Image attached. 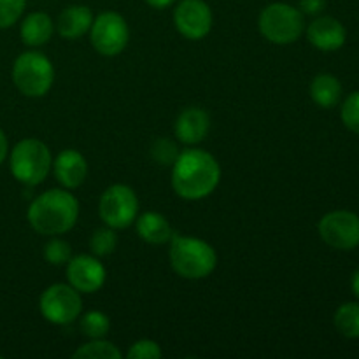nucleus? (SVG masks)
<instances>
[{"mask_svg": "<svg viewBox=\"0 0 359 359\" xmlns=\"http://www.w3.org/2000/svg\"><path fill=\"white\" fill-rule=\"evenodd\" d=\"M221 167L203 149H186L172 165V188L184 200H202L217 188Z\"/></svg>", "mask_w": 359, "mask_h": 359, "instance_id": "nucleus-1", "label": "nucleus"}, {"mask_svg": "<svg viewBox=\"0 0 359 359\" xmlns=\"http://www.w3.org/2000/svg\"><path fill=\"white\" fill-rule=\"evenodd\" d=\"M28 223L37 233L56 237L72 230L79 217V202L67 189H48L28 207Z\"/></svg>", "mask_w": 359, "mask_h": 359, "instance_id": "nucleus-2", "label": "nucleus"}, {"mask_svg": "<svg viewBox=\"0 0 359 359\" xmlns=\"http://www.w3.org/2000/svg\"><path fill=\"white\" fill-rule=\"evenodd\" d=\"M170 265L182 279H205L216 270L217 252L202 238L174 233L170 241Z\"/></svg>", "mask_w": 359, "mask_h": 359, "instance_id": "nucleus-3", "label": "nucleus"}, {"mask_svg": "<svg viewBox=\"0 0 359 359\" xmlns=\"http://www.w3.org/2000/svg\"><path fill=\"white\" fill-rule=\"evenodd\" d=\"M11 174L25 186H37L44 182L53 168L49 147L39 139H23L13 147L9 160Z\"/></svg>", "mask_w": 359, "mask_h": 359, "instance_id": "nucleus-4", "label": "nucleus"}, {"mask_svg": "<svg viewBox=\"0 0 359 359\" xmlns=\"http://www.w3.org/2000/svg\"><path fill=\"white\" fill-rule=\"evenodd\" d=\"M13 81L25 97H44L55 83V67L42 53L25 51L14 62Z\"/></svg>", "mask_w": 359, "mask_h": 359, "instance_id": "nucleus-5", "label": "nucleus"}, {"mask_svg": "<svg viewBox=\"0 0 359 359\" xmlns=\"http://www.w3.org/2000/svg\"><path fill=\"white\" fill-rule=\"evenodd\" d=\"M259 34L273 44H291L304 34V13L284 2H273L259 13Z\"/></svg>", "mask_w": 359, "mask_h": 359, "instance_id": "nucleus-6", "label": "nucleus"}, {"mask_svg": "<svg viewBox=\"0 0 359 359\" xmlns=\"http://www.w3.org/2000/svg\"><path fill=\"white\" fill-rule=\"evenodd\" d=\"M39 309L46 321L65 326L76 321L83 311L81 293L70 284H53L46 287L39 300Z\"/></svg>", "mask_w": 359, "mask_h": 359, "instance_id": "nucleus-7", "label": "nucleus"}, {"mask_svg": "<svg viewBox=\"0 0 359 359\" xmlns=\"http://www.w3.org/2000/svg\"><path fill=\"white\" fill-rule=\"evenodd\" d=\"M105 226L114 230L128 228L139 214V198L135 191L126 184H112L104 191L98 205Z\"/></svg>", "mask_w": 359, "mask_h": 359, "instance_id": "nucleus-8", "label": "nucleus"}, {"mask_svg": "<svg viewBox=\"0 0 359 359\" xmlns=\"http://www.w3.org/2000/svg\"><path fill=\"white\" fill-rule=\"evenodd\" d=\"M130 39V28L125 18L114 11L98 14L90 28V41L95 51L104 56H116L125 51Z\"/></svg>", "mask_w": 359, "mask_h": 359, "instance_id": "nucleus-9", "label": "nucleus"}, {"mask_svg": "<svg viewBox=\"0 0 359 359\" xmlns=\"http://www.w3.org/2000/svg\"><path fill=\"white\" fill-rule=\"evenodd\" d=\"M323 241L333 249L351 251L359 245V216L349 210H333L318 224Z\"/></svg>", "mask_w": 359, "mask_h": 359, "instance_id": "nucleus-10", "label": "nucleus"}, {"mask_svg": "<svg viewBox=\"0 0 359 359\" xmlns=\"http://www.w3.org/2000/svg\"><path fill=\"white\" fill-rule=\"evenodd\" d=\"M212 11L203 0H181L174 9V25L182 37L200 41L212 28Z\"/></svg>", "mask_w": 359, "mask_h": 359, "instance_id": "nucleus-11", "label": "nucleus"}, {"mask_svg": "<svg viewBox=\"0 0 359 359\" xmlns=\"http://www.w3.org/2000/svg\"><path fill=\"white\" fill-rule=\"evenodd\" d=\"M105 266L95 255L74 256L67 263V279L79 293H95L105 284Z\"/></svg>", "mask_w": 359, "mask_h": 359, "instance_id": "nucleus-12", "label": "nucleus"}, {"mask_svg": "<svg viewBox=\"0 0 359 359\" xmlns=\"http://www.w3.org/2000/svg\"><path fill=\"white\" fill-rule=\"evenodd\" d=\"M346 37L344 25L332 16L318 18L307 28L309 42L321 51H337L346 44Z\"/></svg>", "mask_w": 359, "mask_h": 359, "instance_id": "nucleus-13", "label": "nucleus"}, {"mask_svg": "<svg viewBox=\"0 0 359 359\" xmlns=\"http://www.w3.org/2000/svg\"><path fill=\"white\" fill-rule=\"evenodd\" d=\"M53 172L65 189H76L84 182L88 174L86 158L76 149H63L53 163Z\"/></svg>", "mask_w": 359, "mask_h": 359, "instance_id": "nucleus-14", "label": "nucleus"}, {"mask_svg": "<svg viewBox=\"0 0 359 359\" xmlns=\"http://www.w3.org/2000/svg\"><path fill=\"white\" fill-rule=\"evenodd\" d=\"M210 130V118L203 109L188 107L177 116L174 125V133L182 144L202 142Z\"/></svg>", "mask_w": 359, "mask_h": 359, "instance_id": "nucleus-15", "label": "nucleus"}, {"mask_svg": "<svg viewBox=\"0 0 359 359\" xmlns=\"http://www.w3.org/2000/svg\"><path fill=\"white\" fill-rule=\"evenodd\" d=\"M93 13L88 6H69L62 11V14L58 16V34L63 39H69V41H76L81 35H84L86 32H90L91 23H93Z\"/></svg>", "mask_w": 359, "mask_h": 359, "instance_id": "nucleus-16", "label": "nucleus"}, {"mask_svg": "<svg viewBox=\"0 0 359 359\" xmlns=\"http://www.w3.org/2000/svg\"><path fill=\"white\" fill-rule=\"evenodd\" d=\"M137 233L147 244L163 245L172 241L175 231L163 214L146 212L137 217Z\"/></svg>", "mask_w": 359, "mask_h": 359, "instance_id": "nucleus-17", "label": "nucleus"}, {"mask_svg": "<svg viewBox=\"0 0 359 359\" xmlns=\"http://www.w3.org/2000/svg\"><path fill=\"white\" fill-rule=\"evenodd\" d=\"M53 32H55L53 20L49 18V14L41 13V11L28 14L20 28L21 41H23V44L30 46V48L44 46L53 37Z\"/></svg>", "mask_w": 359, "mask_h": 359, "instance_id": "nucleus-18", "label": "nucleus"}, {"mask_svg": "<svg viewBox=\"0 0 359 359\" xmlns=\"http://www.w3.org/2000/svg\"><path fill=\"white\" fill-rule=\"evenodd\" d=\"M342 95V84L332 74H319L311 84V97L319 107L332 109L339 104Z\"/></svg>", "mask_w": 359, "mask_h": 359, "instance_id": "nucleus-19", "label": "nucleus"}, {"mask_svg": "<svg viewBox=\"0 0 359 359\" xmlns=\"http://www.w3.org/2000/svg\"><path fill=\"white\" fill-rule=\"evenodd\" d=\"M333 323L340 335L347 337V339H359V304L347 302V304L340 305L337 309Z\"/></svg>", "mask_w": 359, "mask_h": 359, "instance_id": "nucleus-20", "label": "nucleus"}, {"mask_svg": "<svg viewBox=\"0 0 359 359\" xmlns=\"http://www.w3.org/2000/svg\"><path fill=\"white\" fill-rule=\"evenodd\" d=\"M74 359H119L121 353L112 342L104 339H93L91 342L81 346L72 354Z\"/></svg>", "mask_w": 359, "mask_h": 359, "instance_id": "nucleus-21", "label": "nucleus"}, {"mask_svg": "<svg viewBox=\"0 0 359 359\" xmlns=\"http://www.w3.org/2000/svg\"><path fill=\"white\" fill-rule=\"evenodd\" d=\"M79 330L88 339H104L111 330V319L100 311H91L81 318Z\"/></svg>", "mask_w": 359, "mask_h": 359, "instance_id": "nucleus-22", "label": "nucleus"}, {"mask_svg": "<svg viewBox=\"0 0 359 359\" xmlns=\"http://www.w3.org/2000/svg\"><path fill=\"white\" fill-rule=\"evenodd\" d=\"M118 248V235H116L114 228L105 226L98 228L93 231L90 238V249L97 258H104V256L112 255Z\"/></svg>", "mask_w": 359, "mask_h": 359, "instance_id": "nucleus-23", "label": "nucleus"}, {"mask_svg": "<svg viewBox=\"0 0 359 359\" xmlns=\"http://www.w3.org/2000/svg\"><path fill=\"white\" fill-rule=\"evenodd\" d=\"M44 258L49 265H67L69 259L72 258V248L69 242L62 241V238H51L44 245Z\"/></svg>", "mask_w": 359, "mask_h": 359, "instance_id": "nucleus-24", "label": "nucleus"}, {"mask_svg": "<svg viewBox=\"0 0 359 359\" xmlns=\"http://www.w3.org/2000/svg\"><path fill=\"white\" fill-rule=\"evenodd\" d=\"M177 156L179 149L177 146H175V142H172L170 139H158L154 140V144L151 146V158H153L158 165H161V167L174 165Z\"/></svg>", "mask_w": 359, "mask_h": 359, "instance_id": "nucleus-25", "label": "nucleus"}, {"mask_svg": "<svg viewBox=\"0 0 359 359\" xmlns=\"http://www.w3.org/2000/svg\"><path fill=\"white\" fill-rule=\"evenodd\" d=\"M27 0H0V28H9L23 14Z\"/></svg>", "mask_w": 359, "mask_h": 359, "instance_id": "nucleus-26", "label": "nucleus"}, {"mask_svg": "<svg viewBox=\"0 0 359 359\" xmlns=\"http://www.w3.org/2000/svg\"><path fill=\"white\" fill-rule=\"evenodd\" d=\"M342 121L351 132L358 133L359 135V91H354L349 97L346 98V102L342 104Z\"/></svg>", "mask_w": 359, "mask_h": 359, "instance_id": "nucleus-27", "label": "nucleus"}, {"mask_svg": "<svg viewBox=\"0 0 359 359\" xmlns=\"http://www.w3.org/2000/svg\"><path fill=\"white\" fill-rule=\"evenodd\" d=\"M126 356H128V359H160L161 347L154 340L144 339L133 344Z\"/></svg>", "mask_w": 359, "mask_h": 359, "instance_id": "nucleus-28", "label": "nucleus"}, {"mask_svg": "<svg viewBox=\"0 0 359 359\" xmlns=\"http://www.w3.org/2000/svg\"><path fill=\"white\" fill-rule=\"evenodd\" d=\"M326 7V0H300V7L298 9L309 16H316V14L323 13Z\"/></svg>", "mask_w": 359, "mask_h": 359, "instance_id": "nucleus-29", "label": "nucleus"}, {"mask_svg": "<svg viewBox=\"0 0 359 359\" xmlns=\"http://www.w3.org/2000/svg\"><path fill=\"white\" fill-rule=\"evenodd\" d=\"M7 151H9L7 137H6V133L2 132V128H0V165H2L4 160H6V158H7Z\"/></svg>", "mask_w": 359, "mask_h": 359, "instance_id": "nucleus-30", "label": "nucleus"}, {"mask_svg": "<svg viewBox=\"0 0 359 359\" xmlns=\"http://www.w3.org/2000/svg\"><path fill=\"white\" fill-rule=\"evenodd\" d=\"M174 2L175 0H146L147 6L153 7V9H167V7H170Z\"/></svg>", "mask_w": 359, "mask_h": 359, "instance_id": "nucleus-31", "label": "nucleus"}, {"mask_svg": "<svg viewBox=\"0 0 359 359\" xmlns=\"http://www.w3.org/2000/svg\"><path fill=\"white\" fill-rule=\"evenodd\" d=\"M351 287H353V293L359 298V270L353 273V279H351Z\"/></svg>", "mask_w": 359, "mask_h": 359, "instance_id": "nucleus-32", "label": "nucleus"}]
</instances>
